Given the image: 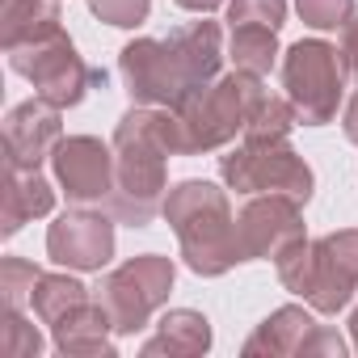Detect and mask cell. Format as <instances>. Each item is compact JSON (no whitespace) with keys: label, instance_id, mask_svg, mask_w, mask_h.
<instances>
[{"label":"cell","instance_id":"obj_30","mask_svg":"<svg viewBox=\"0 0 358 358\" xmlns=\"http://www.w3.org/2000/svg\"><path fill=\"white\" fill-rule=\"evenodd\" d=\"M177 9H186V13H211V9H220V5H228V0H173Z\"/></svg>","mask_w":358,"mask_h":358},{"label":"cell","instance_id":"obj_9","mask_svg":"<svg viewBox=\"0 0 358 358\" xmlns=\"http://www.w3.org/2000/svg\"><path fill=\"white\" fill-rule=\"evenodd\" d=\"M118 76L131 97V106H164L177 110L194 85L182 72V59L169 47V38H131L118 51Z\"/></svg>","mask_w":358,"mask_h":358},{"label":"cell","instance_id":"obj_3","mask_svg":"<svg viewBox=\"0 0 358 358\" xmlns=\"http://www.w3.org/2000/svg\"><path fill=\"white\" fill-rule=\"evenodd\" d=\"M278 282L320 316H337L358 291V228L329 232L320 241H295L274 257Z\"/></svg>","mask_w":358,"mask_h":358},{"label":"cell","instance_id":"obj_15","mask_svg":"<svg viewBox=\"0 0 358 358\" xmlns=\"http://www.w3.org/2000/svg\"><path fill=\"white\" fill-rule=\"evenodd\" d=\"M51 207H55V190H51V182H47L38 169L5 164V194H0V232L13 236V232H22L30 220L51 215Z\"/></svg>","mask_w":358,"mask_h":358},{"label":"cell","instance_id":"obj_7","mask_svg":"<svg viewBox=\"0 0 358 358\" xmlns=\"http://www.w3.org/2000/svg\"><path fill=\"white\" fill-rule=\"evenodd\" d=\"M282 89L303 127H324L337 118V101L345 93L341 51L320 38H299L282 55Z\"/></svg>","mask_w":358,"mask_h":358},{"label":"cell","instance_id":"obj_18","mask_svg":"<svg viewBox=\"0 0 358 358\" xmlns=\"http://www.w3.org/2000/svg\"><path fill=\"white\" fill-rule=\"evenodd\" d=\"M55 350L59 354H114V320L101 308V299H85L72 308L55 329Z\"/></svg>","mask_w":358,"mask_h":358},{"label":"cell","instance_id":"obj_20","mask_svg":"<svg viewBox=\"0 0 358 358\" xmlns=\"http://www.w3.org/2000/svg\"><path fill=\"white\" fill-rule=\"evenodd\" d=\"M89 299V287L85 282H76V278H68V274H43L38 282H34V295H30V308H34V316L43 320V324H59L72 308H80Z\"/></svg>","mask_w":358,"mask_h":358},{"label":"cell","instance_id":"obj_26","mask_svg":"<svg viewBox=\"0 0 358 358\" xmlns=\"http://www.w3.org/2000/svg\"><path fill=\"white\" fill-rule=\"evenodd\" d=\"M89 9L97 22L106 26H118V30H135L148 22L152 13V0H89Z\"/></svg>","mask_w":358,"mask_h":358},{"label":"cell","instance_id":"obj_8","mask_svg":"<svg viewBox=\"0 0 358 358\" xmlns=\"http://www.w3.org/2000/svg\"><path fill=\"white\" fill-rule=\"evenodd\" d=\"M173 262L160 257V253H139L131 262H122L118 270H110L97 287V299L101 308L110 312L114 320V333H139L164 303H169V291H173Z\"/></svg>","mask_w":358,"mask_h":358},{"label":"cell","instance_id":"obj_25","mask_svg":"<svg viewBox=\"0 0 358 358\" xmlns=\"http://www.w3.org/2000/svg\"><path fill=\"white\" fill-rule=\"evenodd\" d=\"M287 0H228V26H270L282 30Z\"/></svg>","mask_w":358,"mask_h":358},{"label":"cell","instance_id":"obj_22","mask_svg":"<svg viewBox=\"0 0 358 358\" xmlns=\"http://www.w3.org/2000/svg\"><path fill=\"white\" fill-rule=\"evenodd\" d=\"M295 122H299V118H295V106H291L287 97L266 93V97L257 101L249 127H245V139H287Z\"/></svg>","mask_w":358,"mask_h":358},{"label":"cell","instance_id":"obj_12","mask_svg":"<svg viewBox=\"0 0 358 358\" xmlns=\"http://www.w3.org/2000/svg\"><path fill=\"white\" fill-rule=\"evenodd\" d=\"M245 354L257 358H287V354H345V337L329 324H316L308 308H278L270 312L245 341Z\"/></svg>","mask_w":358,"mask_h":358},{"label":"cell","instance_id":"obj_27","mask_svg":"<svg viewBox=\"0 0 358 358\" xmlns=\"http://www.w3.org/2000/svg\"><path fill=\"white\" fill-rule=\"evenodd\" d=\"M295 9L312 30H341L345 17L354 13V0H295Z\"/></svg>","mask_w":358,"mask_h":358},{"label":"cell","instance_id":"obj_2","mask_svg":"<svg viewBox=\"0 0 358 358\" xmlns=\"http://www.w3.org/2000/svg\"><path fill=\"white\" fill-rule=\"evenodd\" d=\"M182 245V262L199 274V278H220L232 266H241L236 253V220L228 207V194L215 182H177L164 194V211H160Z\"/></svg>","mask_w":358,"mask_h":358},{"label":"cell","instance_id":"obj_24","mask_svg":"<svg viewBox=\"0 0 358 358\" xmlns=\"http://www.w3.org/2000/svg\"><path fill=\"white\" fill-rule=\"evenodd\" d=\"M43 278V270L26 257H5L0 262V308H22L34 295V282Z\"/></svg>","mask_w":358,"mask_h":358},{"label":"cell","instance_id":"obj_6","mask_svg":"<svg viewBox=\"0 0 358 358\" xmlns=\"http://www.w3.org/2000/svg\"><path fill=\"white\" fill-rule=\"evenodd\" d=\"M5 55H9V68L34 85V97L51 101L59 110L80 106L89 97V89H106V72L89 68L64 30L51 38H38L30 47H13Z\"/></svg>","mask_w":358,"mask_h":358},{"label":"cell","instance_id":"obj_4","mask_svg":"<svg viewBox=\"0 0 358 358\" xmlns=\"http://www.w3.org/2000/svg\"><path fill=\"white\" fill-rule=\"evenodd\" d=\"M266 97L262 76L253 72H228L215 76L211 85L194 89L182 106H177V122H182V156L194 152H215L224 143H232L236 135H245L257 101Z\"/></svg>","mask_w":358,"mask_h":358},{"label":"cell","instance_id":"obj_14","mask_svg":"<svg viewBox=\"0 0 358 358\" xmlns=\"http://www.w3.org/2000/svg\"><path fill=\"white\" fill-rule=\"evenodd\" d=\"M59 139H64L59 106H51L43 97H30V101L13 106L9 118H5V164L38 169L43 160L55 156Z\"/></svg>","mask_w":358,"mask_h":358},{"label":"cell","instance_id":"obj_16","mask_svg":"<svg viewBox=\"0 0 358 358\" xmlns=\"http://www.w3.org/2000/svg\"><path fill=\"white\" fill-rule=\"evenodd\" d=\"M169 47L182 59V72L194 89L211 85L220 76V64H224V30L215 22H186L169 34Z\"/></svg>","mask_w":358,"mask_h":358},{"label":"cell","instance_id":"obj_13","mask_svg":"<svg viewBox=\"0 0 358 358\" xmlns=\"http://www.w3.org/2000/svg\"><path fill=\"white\" fill-rule=\"evenodd\" d=\"M47 253L68 270H101L114 257V220L76 203L47 228Z\"/></svg>","mask_w":358,"mask_h":358},{"label":"cell","instance_id":"obj_11","mask_svg":"<svg viewBox=\"0 0 358 358\" xmlns=\"http://www.w3.org/2000/svg\"><path fill=\"white\" fill-rule=\"evenodd\" d=\"M51 169H55V182L68 194V203L93 207V203H110L114 194V148H106L93 135L59 139Z\"/></svg>","mask_w":358,"mask_h":358},{"label":"cell","instance_id":"obj_1","mask_svg":"<svg viewBox=\"0 0 358 358\" xmlns=\"http://www.w3.org/2000/svg\"><path fill=\"white\" fill-rule=\"evenodd\" d=\"M114 194L110 215L127 228H148L164 211L169 156H182V122L164 106H131L114 127Z\"/></svg>","mask_w":358,"mask_h":358},{"label":"cell","instance_id":"obj_29","mask_svg":"<svg viewBox=\"0 0 358 358\" xmlns=\"http://www.w3.org/2000/svg\"><path fill=\"white\" fill-rule=\"evenodd\" d=\"M341 131H345V139L358 148V93L350 97V106H345V114H341Z\"/></svg>","mask_w":358,"mask_h":358},{"label":"cell","instance_id":"obj_19","mask_svg":"<svg viewBox=\"0 0 358 358\" xmlns=\"http://www.w3.org/2000/svg\"><path fill=\"white\" fill-rule=\"evenodd\" d=\"M59 0H5L0 9V38H5V51L13 47H30L38 38L59 34Z\"/></svg>","mask_w":358,"mask_h":358},{"label":"cell","instance_id":"obj_5","mask_svg":"<svg viewBox=\"0 0 358 358\" xmlns=\"http://www.w3.org/2000/svg\"><path fill=\"white\" fill-rule=\"evenodd\" d=\"M220 177L236 194H287L303 207L316 190L312 164L291 148V139H245L220 156Z\"/></svg>","mask_w":358,"mask_h":358},{"label":"cell","instance_id":"obj_23","mask_svg":"<svg viewBox=\"0 0 358 358\" xmlns=\"http://www.w3.org/2000/svg\"><path fill=\"white\" fill-rule=\"evenodd\" d=\"M0 354L5 358H38L43 354V333L22 316V308L0 312Z\"/></svg>","mask_w":358,"mask_h":358},{"label":"cell","instance_id":"obj_31","mask_svg":"<svg viewBox=\"0 0 358 358\" xmlns=\"http://www.w3.org/2000/svg\"><path fill=\"white\" fill-rule=\"evenodd\" d=\"M350 337H354V350H358V308H354V316H350Z\"/></svg>","mask_w":358,"mask_h":358},{"label":"cell","instance_id":"obj_17","mask_svg":"<svg viewBox=\"0 0 358 358\" xmlns=\"http://www.w3.org/2000/svg\"><path fill=\"white\" fill-rule=\"evenodd\" d=\"M207 350H211V320L203 312H194V308L164 312L156 333L143 341L148 358H160V354H169V358H199Z\"/></svg>","mask_w":358,"mask_h":358},{"label":"cell","instance_id":"obj_21","mask_svg":"<svg viewBox=\"0 0 358 358\" xmlns=\"http://www.w3.org/2000/svg\"><path fill=\"white\" fill-rule=\"evenodd\" d=\"M232 64L241 72H253V76H266L278 59V30L270 26H232Z\"/></svg>","mask_w":358,"mask_h":358},{"label":"cell","instance_id":"obj_10","mask_svg":"<svg viewBox=\"0 0 358 358\" xmlns=\"http://www.w3.org/2000/svg\"><path fill=\"white\" fill-rule=\"evenodd\" d=\"M303 241V203L287 194L249 199L236 215V253L241 262H270L282 249Z\"/></svg>","mask_w":358,"mask_h":358},{"label":"cell","instance_id":"obj_28","mask_svg":"<svg viewBox=\"0 0 358 358\" xmlns=\"http://www.w3.org/2000/svg\"><path fill=\"white\" fill-rule=\"evenodd\" d=\"M337 51H341V64H345V72H350V76H358V9H354V13L345 17Z\"/></svg>","mask_w":358,"mask_h":358}]
</instances>
